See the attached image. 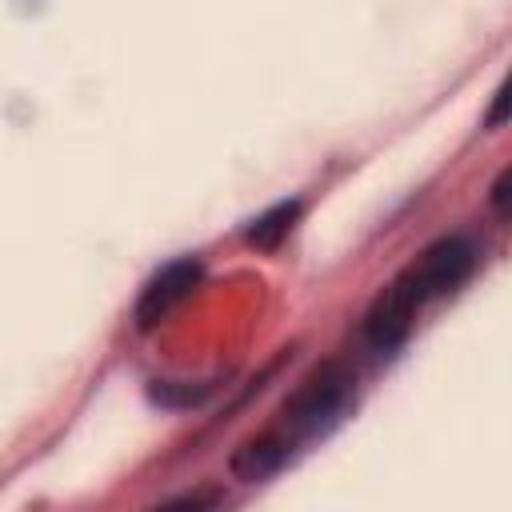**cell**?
Returning <instances> with one entry per match:
<instances>
[{
  "label": "cell",
  "instance_id": "1",
  "mask_svg": "<svg viewBox=\"0 0 512 512\" xmlns=\"http://www.w3.org/2000/svg\"><path fill=\"white\" fill-rule=\"evenodd\" d=\"M472 272H476V244H472L468 236L452 232V236L432 240V244H428L388 288H380V296L368 304L364 324H360L364 348H368L372 356H392V352L408 340L416 312H420L428 300L456 292Z\"/></svg>",
  "mask_w": 512,
  "mask_h": 512
},
{
  "label": "cell",
  "instance_id": "9",
  "mask_svg": "<svg viewBox=\"0 0 512 512\" xmlns=\"http://www.w3.org/2000/svg\"><path fill=\"white\" fill-rule=\"evenodd\" d=\"M504 112H508V80L496 88V100H492V112H488V128H500L504 124Z\"/></svg>",
  "mask_w": 512,
  "mask_h": 512
},
{
  "label": "cell",
  "instance_id": "4",
  "mask_svg": "<svg viewBox=\"0 0 512 512\" xmlns=\"http://www.w3.org/2000/svg\"><path fill=\"white\" fill-rule=\"evenodd\" d=\"M292 444L276 432V428H264V432H256V436H248L236 452H232V460H228V468H232V476H240V480H248V484H256V480H268V476H276L288 460H292Z\"/></svg>",
  "mask_w": 512,
  "mask_h": 512
},
{
  "label": "cell",
  "instance_id": "6",
  "mask_svg": "<svg viewBox=\"0 0 512 512\" xmlns=\"http://www.w3.org/2000/svg\"><path fill=\"white\" fill-rule=\"evenodd\" d=\"M220 504H224V492L216 484H200V488H188V492H176L152 504L148 512H220Z\"/></svg>",
  "mask_w": 512,
  "mask_h": 512
},
{
  "label": "cell",
  "instance_id": "2",
  "mask_svg": "<svg viewBox=\"0 0 512 512\" xmlns=\"http://www.w3.org/2000/svg\"><path fill=\"white\" fill-rule=\"evenodd\" d=\"M356 400V376L348 364L340 360H324L316 364L300 384L296 392L280 404V420L272 424L292 448H300L304 440H316V436H328L352 408Z\"/></svg>",
  "mask_w": 512,
  "mask_h": 512
},
{
  "label": "cell",
  "instance_id": "5",
  "mask_svg": "<svg viewBox=\"0 0 512 512\" xmlns=\"http://www.w3.org/2000/svg\"><path fill=\"white\" fill-rule=\"evenodd\" d=\"M300 212H304V204H300L296 196H292V200H280V204H272L268 212H260L256 220H248L244 240L256 244V248H276V244L292 232V224L300 220Z\"/></svg>",
  "mask_w": 512,
  "mask_h": 512
},
{
  "label": "cell",
  "instance_id": "3",
  "mask_svg": "<svg viewBox=\"0 0 512 512\" xmlns=\"http://www.w3.org/2000/svg\"><path fill=\"white\" fill-rule=\"evenodd\" d=\"M196 280H200V260H196V256H176V260H168L160 272H152V280L140 288L136 308H132L136 328H140V332L156 328V324L196 288Z\"/></svg>",
  "mask_w": 512,
  "mask_h": 512
},
{
  "label": "cell",
  "instance_id": "8",
  "mask_svg": "<svg viewBox=\"0 0 512 512\" xmlns=\"http://www.w3.org/2000/svg\"><path fill=\"white\" fill-rule=\"evenodd\" d=\"M508 184H512V172L504 168V172L496 176V184H492V192H488V204L496 208V216H508Z\"/></svg>",
  "mask_w": 512,
  "mask_h": 512
},
{
  "label": "cell",
  "instance_id": "7",
  "mask_svg": "<svg viewBox=\"0 0 512 512\" xmlns=\"http://www.w3.org/2000/svg\"><path fill=\"white\" fill-rule=\"evenodd\" d=\"M212 392V384H176V380H156L148 388V396L164 408H188V404H200L204 396Z\"/></svg>",
  "mask_w": 512,
  "mask_h": 512
}]
</instances>
